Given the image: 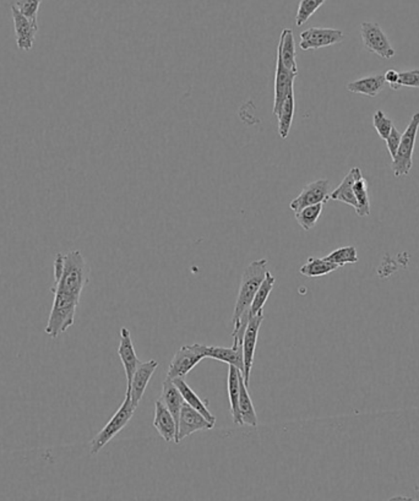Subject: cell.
I'll use <instances>...</instances> for the list:
<instances>
[{"mask_svg": "<svg viewBox=\"0 0 419 501\" xmlns=\"http://www.w3.org/2000/svg\"><path fill=\"white\" fill-rule=\"evenodd\" d=\"M206 347H207L206 345L201 343H193L180 347L179 350L175 352V357L170 361L167 376L170 379L185 377L195 366L199 364L200 361L207 358Z\"/></svg>", "mask_w": 419, "mask_h": 501, "instance_id": "8992f818", "label": "cell"}, {"mask_svg": "<svg viewBox=\"0 0 419 501\" xmlns=\"http://www.w3.org/2000/svg\"><path fill=\"white\" fill-rule=\"evenodd\" d=\"M300 73L287 69L282 61L277 59L276 66V75H274V116H277L281 107L285 102L286 97L290 95V92L295 91V80Z\"/></svg>", "mask_w": 419, "mask_h": 501, "instance_id": "5bb4252c", "label": "cell"}, {"mask_svg": "<svg viewBox=\"0 0 419 501\" xmlns=\"http://www.w3.org/2000/svg\"><path fill=\"white\" fill-rule=\"evenodd\" d=\"M206 357L212 358L216 361H223L228 366H233L242 371H244V358H243V347L240 348H226V347L207 346L206 347Z\"/></svg>", "mask_w": 419, "mask_h": 501, "instance_id": "d6986e66", "label": "cell"}, {"mask_svg": "<svg viewBox=\"0 0 419 501\" xmlns=\"http://www.w3.org/2000/svg\"><path fill=\"white\" fill-rule=\"evenodd\" d=\"M154 426L159 431L161 438L165 439L166 442H175L177 439L178 426L175 417L172 416L170 410L166 407L160 397L155 402V418Z\"/></svg>", "mask_w": 419, "mask_h": 501, "instance_id": "9a60e30c", "label": "cell"}, {"mask_svg": "<svg viewBox=\"0 0 419 501\" xmlns=\"http://www.w3.org/2000/svg\"><path fill=\"white\" fill-rule=\"evenodd\" d=\"M173 381H175V385H177L178 390L182 394V396L184 398V401L193 408H195L196 411L200 412L212 426H215L216 417L210 412L206 403L203 400H200V397L195 394L194 390L186 384L184 377H175Z\"/></svg>", "mask_w": 419, "mask_h": 501, "instance_id": "7402d4cb", "label": "cell"}, {"mask_svg": "<svg viewBox=\"0 0 419 501\" xmlns=\"http://www.w3.org/2000/svg\"><path fill=\"white\" fill-rule=\"evenodd\" d=\"M385 84L384 75H373L352 81L346 87L352 94L375 97L384 89Z\"/></svg>", "mask_w": 419, "mask_h": 501, "instance_id": "603a6c76", "label": "cell"}, {"mask_svg": "<svg viewBox=\"0 0 419 501\" xmlns=\"http://www.w3.org/2000/svg\"><path fill=\"white\" fill-rule=\"evenodd\" d=\"M344 38V32L336 29L310 27L300 33V50H319L329 45H337Z\"/></svg>", "mask_w": 419, "mask_h": 501, "instance_id": "9c48e42d", "label": "cell"}, {"mask_svg": "<svg viewBox=\"0 0 419 501\" xmlns=\"http://www.w3.org/2000/svg\"><path fill=\"white\" fill-rule=\"evenodd\" d=\"M159 363L155 359L147 361H140L139 366L131 377L129 385H126V395H129L131 402L135 406H139L141 398L144 396L149 381L154 375Z\"/></svg>", "mask_w": 419, "mask_h": 501, "instance_id": "4fadbf2b", "label": "cell"}, {"mask_svg": "<svg viewBox=\"0 0 419 501\" xmlns=\"http://www.w3.org/2000/svg\"><path fill=\"white\" fill-rule=\"evenodd\" d=\"M274 282H276L274 276L270 271H267L264 281L260 285L259 290L255 293L254 299L251 301V306H250L251 315H256L259 311L264 309L265 303H266L267 298L271 294V292L274 290Z\"/></svg>", "mask_w": 419, "mask_h": 501, "instance_id": "4316f807", "label": "cell"}, {"mask_svg": "<svg viewBox=\"0 0 419 501\" xmlns=\"http://www.w3.org/2000/svg\"><path fill=\"white\" fill-rule=\"evenodd\" d=\"M419 113H416L409 121V126L406 128L404 134L401 136L399 150L392 158V171L395 177L407 176L412 168V158H413L414 146L418 135Z\"/></svg>", "mask_w": 419, "mask_h": 501, "instance_id": "5b68a950", "label": "cell"}, {"mask_svg": "<svg viewBox=\"0 0 419 501\" xmlns=\"http://www.w3.org/2000/svg\"><path fill=\"white\" fill-rule=\"evenodd\" d=\"M11 15L15 29L17 48L22 52H29L34 48L36 35L38 32V21H32L22 15L14 4L11 6Z\"/></svg>", "mask_w": 419, "mask_h": 501, "instance_id": "7c38bea8", "label": "cell"}, {"mask_svg": "<svg viewBox=\"0 0 419 501\" xmlns=\"http://www.w3.org/2000/svg\"><path fill=\"white\" fill-rule=\"evenodd\" d=\"M401 86L419 89V69L399 73V81L396 84V90H399Z\"/></svg>", "mask_w": 419, "mask_h": 501, "instance_id": "836d02e7", "label": "cell"}, {"mask_svg": "<svg viewBox=\"0 0 419 501\" xmlns=\"http://www.w3.org/2000/svg\"><path fill=\"white\" fill-rule=\"evenodd\" d=\"M399 73L396 70H388L384 75L385 82L389 84L392 90L396 91V84L399 81Z\"/></svg>", "mask_w": 419, "mask_h": 501, "instance_id": "d590c367", "label": "cell"}, {"mask_svg": "<svg viewBox=\"0 0 419 501\" xmlns=\"http://www.w3.org/2000/svg\"><path fill=\"white\" fill-rule=\"evenodd\" d=\"M353 191L357 200V207L355 209L357 215L360 217H368L370 215V199L368 194V184L363 176L360 177L355 181Z\"/></svg>", "mask_w": 419, "mask_h": 501, "instance_id": "83f0119b", "label": "cell"}, {"mask_svg": "<svg viewBox=\"0 0 419 501\" xmlns=\"http://www.w3.org/2000/svg\"><path fill=\"white\" fill-rule=\"evenodd\" d=\"M41 3L42 0H17L14 6L19 9L22 15L29 17L30 20L37 21Z\"/></svg>", "mask_w": 419, "mask_h": 501, "instance_id": "d6a6232c", "label": "cell"}, {"mask_svg": "<svg viewBox=\"0 0 419 501\" xmlns=\"http://www.w3.org/2000/svg\"><path fill=\"white\" fill-rule=\"evenodd\" d=\"M214 426L200 412L196 411L184 401L180 410L175 444H179L180 441L184 440L185 438L194 434L196 431H209Z\"/></svg>", "mask_w": 419, "mask_h": 501, "instance_id": "30bf717a", "label": "cell"}, {"mask_svg": "<svg viewBox=\"0 0 419 501\" xmlns=\"http://www.w3.org/2000/svg\"><path fill=\"white\" fill-rule=\"evenodd\" d=\"M339 266L326 260L325 257H309L304 265L300 269V275L307 277H321V276L329 275L331 272L337 270Z\"/></svg>", "mask_w": 419, "mask_h": 501, "instance_id": "484cf974", "label": "cell"}, {"mask_svg": "<svg viewBox=\"0 0 419 501\" xmlns=\"http://www.w3.org/2000/svg\"><path fill=\"white\" fill-rule=\"evenodd\" d=\"M373 126H374L375 130L379 134L380 137L384 139V140L389 136L391 129L394 128L392 121L385 116L383 110H376L375 112L374 117H373Z\"/></svg>", "mask_w": 419, "mask_h": 501, "instance_id": "1f68e13d", "label": "cell"}, {"mask_svg": "<svg viewBox=\"0 0 419 501\" xmlns=\"http://www.w3.org/2000/svg\"><path fill=\"white\" fill-rule=\"evenodd\" d=\"M118 354H119L122 364L124 366L125 375H126V381H128L126 385H129L131 377L134 375L135 371H136V368H138L141 361L136 356L130 331L126 327H123L120 330V343L119 348H118Z\"/></svg>", "mask_w": 419, "mask_h": 501, "instance_id": "2e32d148", "label": "cell"}, {"mask_svg": "<svg viewBox=\"0 0 419 501\" xmlns=\"http://www.w3.org/2000/svg\"><path fill=\"white\" fill-rule=\"evenodd\" d=\"M242 371L235 366H230L228 369V398H230V412L235 426H243L240 413V380Z\"/></svg>", "mask_w": 419, "mask_h": 501, "instance_id": "ffe728a7", "label": "cell"}, {"mask_svg": "<svg viewBox=\"0 0 419 501\" xmlns=\"http://www.w3.org/2000/svg\"><path fill=\"white\" fill-rule=\"evenodd\" d=\"M240 413L243 426H258V416L243 377L240 380Z\"/></svg>", "mask_w": 419, "mask_h": 501, "instance_id": "d4e9b609", "label": "cell"}, {"mask_svg": "<svg viewBox=\"0 0 419 501\" xmlns=\"http://www.w3.org/2000/svg\"><path fill=\"white\" fill-rule=\"evenodd\" d=\"M325 259L330 262H334L339 267H342L346 264L358 262V254H357V249L353 246H342L336 250L331 251L329 255L325 256Z\"/></svg>", "mask_w": 419, "mask_h": 501, "instance_id": "f546056e", "label": "cell"}, {"mask_svg": "<svg viewBox=\"0 0 419 501\" xmlns=\"http://www.w3.org/2000/svg\"><path fill=\"white\" fill-rule=\"evenodd\" d=\"M360 36L365 48L373 52L374 54L379 55L384 59H391L396 54L389 38L385 35L384 31L381 30L379 24L368 21L362 22Z\"/></svg>", "mask_w": 419, "mask_h": 501, "instance_id": "52a82bcc", "label": "cell"}, {"mask_svg": "<svg viewBox=\"0 0 419 501\" xmlns=\"http://www.w3.org/2000/svg\"><path fill=\"white\" fill-rule=\"evenodd\" d=\"M266 274H267V260L266 259L253 261L245 269L243 277H242V283H240L237 301H235V314H233L232 321L237 320L243 313L250 309L255 293L258 292L260 285L264 281Z\"/></svg>", "mask_w": 419, "mask_h": 501, "instance_id": "3957f363", "label": "cell"}, {"mask_svg": "<svg viewBox=\"0 0 419 501\" xmlns=\"http://www.w3.org/2000/svg\"><path fill=\"white\" fill-rule=\"evenodd\" d=\"M138 407L131 402L129 395H125V400L122 406L115 412V416L105 424L102 431L91 440V455H97L103 447L110 442L117 434L124 429L130 419L134 416Z\"/></svg>", "mask_w": 419, "mask_h": 501, "instance_id": "277c9868", "label": "cell"}, {"mask_svg": "<svg viewBox=\"0 0 419 501\" xmlns=\"http://www.w3.org/2000/svg\"><path fill=\"white\" fill-rule=\"evenodd\" d=\"M295 91H292L290 92V95L286 97L284 105L276 116L279 121V134L282 139H287V136L290 134L291 126H292L293 117H295Z\"/></svg>", "mask_w": 419, "mask_h": 501, "instance_id": "cb8c5ba5", "label": "cell"}, {"mask_svg": "<svg viewBox=\"0 0 419 501\" xmlns=\"http://www.w3.org/2000/svg\"><path fill=\"white\" fill-rule=\"evenodd\" d=\"M326 0H300L297 15H295V25L300 27L319 10L320 6L324 4Z\"/></svg>", "mask_w": 419, "mask_h": 501, "instance_id": "4dcf8cb0", "label": "cell"}, {"mask_svg": "<svg viewBox=\"0 0 419 501\" xmlns=\"http://www.w3.org/2000/svg\"><path fill=\"white\" fill-rule=\"evenodd\" d=\"M264 311H259L256 315L253 316L248 322L243 337V358H244V371H243V380L245 385L249 386L250 373L254 364L255 350L258 343V336L261 324L264 321Z\"/></svg>", "mask_w": 419, "mask_h": 501, "instance_id": "ba28073f", "label": "cell"}, {"mask_svg": "<svg viewBox=\"0 0 419 501\" xmlns=\"http://www.w3.org/2000/svg\"><path fill=\"white\" fill-rule=\"evenodd\" d=\"M360 177H362V172H360V168L358 167L352 168L348 172V174L344 177L342 183L332 193H330V199L335 201H341V202H344V204L352 206L353 209H355L357 207V200H355L353 186H355V181Z\"/></svg>", "mask_w": 419, "mask_h": 501, "instance_id": "ac0fdd59", "label": "cell"}, {"mask_svg": "<svg viewBox=\"0 0 419 501\" xmlns=\"http://www.w3.org/2000/svg\"><path fill=\"white\" fill-rule=\"evenodd\" d=\"M324 210V204L307 206L304 209L295 212V220L304 231H310L314 228L316 222Z\"/></svg>", "mask_w": 419, "mask_h": 501, "instance_id": "f1b7e54d", "label": "cell"}, {"mask_svg": "<svg viewBox=\"0 0 419 501\" xmlns=\"http://www.w3.org/2000/svg\"><path fill=\"white\" fill-rule=\"evenodd\" d=\"M330 186L331 184L328 179H319L309 183L303 188L300 195L291 202V210L295 214L307 206L326 204L330 200Z\"/></svg>", "mask_w": 419, "mask_h": 501, "instance_id": "8fae6325", "label": "cell"}, {"mask_svg": "<svg viewBox=\"0 0 419 501\" xmlns=\"http://www.w3.org/2000/svg\"><path fill=\"white\" fill-rule=\"evenodd\" d=\"M53 293L54 299L45 331L48 336L57 338L60 334L68 330L70 326L74 325L80 298L65 292L53 291Z\"/></svg>", "mask_w": 419, "mask_h": 501, "instance_id": "7a4b0ae2", "label": "cell"}, {"mask_svg": "<svg viewBox=\"0 0 419 501\" xmlns=\"http://www.w3.org/2000/svg\"><path fill=\"white\" fill-rule=\"evenodd\" d=\"M89 281L90 267L80 250L55 256L54 287L52 291L65 292L80 298Z\"/></svg>", "mask_w": 419, "mask_h": 501, "instance_id": "6da1fadb", "label": "cell"}, {"mask_svg": "<svg viewBox=\"0 0 419 501\" xmlns=\"http://www.w3.org/2000/svg\"><path fill=\"white\" fill-rule=\"evenodd\" d=\"M401 133H399L396 128L391 129L389 136L385 139L386 141V146H388V150H389L390 156L391 158H394L396 152L399 150V142H401Z\"/></svg>", "mask_w": 419, "mask_h": 501, "instance_id": "e575fe53", "label": "cell"}, {"mask_svg": "<svg viewBox=\"0 0 419 501\" xmlns=\"http://www.w3.org/2000/svg\"><path fill=\"white\" fill-rule=\"evenodd\" d=\"M295 40L293 32L290 29H285L279 36V47H277V59L282 61V64L293 71L300 73L297 59H295Z\"/></svg>", "mask_w": 419, "mask_h": 501, "instance_id": "e0dca14e", "label": "cell"}, {"mask_svg": "<svg viewBox=\"0 0 419 501\" xmlns=\"http://www.w3.org/2000/svg\"><path fill=\"white\" fill-rule=\"evenodd\" d=\"M160 398L165 403L166 407L170 410L172 416L175 417L177 426H178L180 410H182V406L184 403V398L182 396V394L178 390V387L175 385L173 379H170L168 376L163 381Z\"/></svg>", "mask_w": 419, "mask_h": 501, "instance_id": "44dd1931", "label": "cell"}]
</instances>
